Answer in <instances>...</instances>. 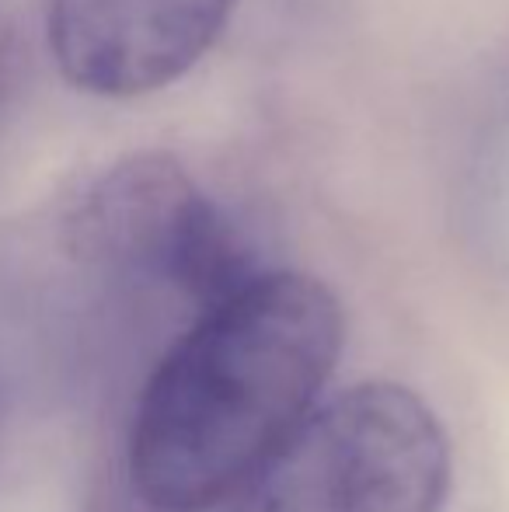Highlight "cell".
Wrapping results in <instances>:
<instances>
[{
  "mask_svg": "<svg viewBox=\"0 0 509 512\" xmlns=\"http://www.w3.org/2000/svg\"><path fill=\"white\" fill-rule=\"evenodd\" d=\"M339 297L304 272H258L175 342L129 429V481L157 512L217 506L311 411L339 363Z\"/></svg>",
  "mask_w": 509,
  "mask_h": 512,
  "instance_id": "obj_1",
  "label": "cell"
},
{
  "mask_svg": "<svg viewBox=\"0 0 509 512\" xmlns=\"http://www.w3.org/2000/svg\"><path fill=\"white\" fill-rule=\"evenodd\" d=\"M447 488L450 443L433 408L370 380L300 418L252 474L241 512H440Z\"/></svg>",
  "mask_w": 509,
  "mask_h": 512,
  "instance_id": "obj_2",
  "label": "cell"
},
{
  "mask_svg": "<svg viewBox=\"0 0 509 512\" xmlns=\"http://www.w3.org/2000/svg\"><path fill=\"white\" fill-rule=\"evenodd\" d=\"M231 7L234 0H53L49 49L77 91L136 98L196 67Z\"/></svg>",
  "mask_w": 509,
  "mask_h": 512,
  "instance_id": "obj_4",
  "label": "cell"
},
{
  "mask_svg": "<svg viewBox=\"0 0 509 512\" xmlns=\"http://www.w3.org/2000/svg\"><path fill=\"white\" fill-rule=\"evenodd\" d=\"M67 230L77 255L161 279L199 310L258 276L238 227L168 154L112 164L74 206Z\"/></svg>",
  "mask_w": 509,
  "mask_h": 512,
  "instance_id": "obj_3",
  "label": "cell"
}]
</instances>
